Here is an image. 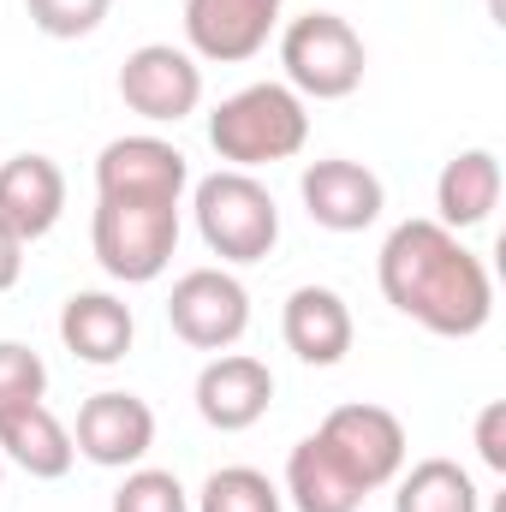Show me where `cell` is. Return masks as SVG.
I'll return each mask as SVG.
<instances>
[{
  "label": "cell",
  "mask_w": 506,
  "mask_h": 512,
  "mask_svg": "<svg viewBox=\"0 0 506 512\" xmlns=\"http://www.w3.org/2000/svg\"><path fill=\"white\" fill-rule=\"evenodd\" d=\"M381 298L441 340H471L495 316L489 262L441 221H399L376 256Z\"/></svg>",
  "instance_id": "cell-1"
},
{
  "label": "cell",
  "mask_w": 506,
  "mask_h": 512,
  "mask_svg": "<svg viewBox=\"0 0 506 512\" xmlns=\"http://www.w3.org/2000/svg\"><path fill=\"white\" fill-rule=\"evenodd\" d=\"M209 143L227 167L256 173L274 161H292L310 143V108L292 84H245L209 114Z\"/></svg>",
  "instance_id": "cell-2"
},
{
  "label": "cell",
  "mask_w": 506,
  "mask_h": 512,
  "mask_svg": "<svg viewBox=\"0 0 506 512\" xmlns=\"http://www.w3.org/2000/svg\"><path fill=\"white\" fill-rule=\"evenodd\" d=\"M90 245L114 280L149 286L167 274V262L179 251V203L173 197H96Z\"/></svg>",
  "instance_id": "cell-3"
},
{
  "label": "cell",
  "mask_w": 506,
  "mask_h": 512,
  "mask_svg": "<svg viewBox=\"0 0 506 512\" xmlns=\"http://www.w3.org/2000/svg\"><path fill=\"white\" fill-rule=\"evenodd\" d=\"M191 215H197V233L203 245L221 256V262H262V256L280 245V209H274V191L239 173V167H221L209 179H197L191 191Z\"/></svg>",
  "instance_id": "cell-4"
},
{
  "label": "cell",
  "mask_w": 506,
  "mask_h": 512,
  "mask_svg": "<svg viewBox=\"0 0 506 512\" xmlns=\"http://www.w3.org/2000/svg\"><path fill=\"white\" fill-rule=\"evenodd\" d=\"M280 66H286V84L304 102H340V96H352L364 84L370 48L352 30V18H340V12H304V18H292L280 30Z\"/></svg>",
  "instance_id": "cell-5"
},
{
  "label": "cell",
  "mask_w": 506,
  "mask_h": 512,
  "mask_svg": "<svg viewBox=\"0 0 506 512\" xmlns=\"http://www.w3.org/2000/svg\"><path fill=\"white\" fill-rule=\"evenodd\" d=\"M316 441L352 471V483L364 489V495H376L387 489L399 471H405V453H411V441H405V423L387 411V405H370V399H352V405H334L328 417H322V429H316Z\"/></svg>",
  "instance_id": "cell-6"
},
{
  "label": "cell",
  "mask_w": 506,
  "mask_h": 512,
  "mask_svg": "<svg viewBox=\"0 0 506 512\" xmlns=\"http://www.w3.org/2000/svg\"><path fill=\"white\" fill-rule=\"evenodd\" d=\"M167 322L197 352H233L251 328V292L227 268H191L167 292Z\"/></svg>",
  "instance_id": "cell-7"
},
{
  "label": "cell",
  "mask_w": 506,
  "mask_h": 512,
  "mask_svg": "<svg viewBox=\"0 0 506 512\" xmlns=\"http://www.w3.org/2000/svg\"><path fill=\"white\" fill-rule=\"evenodd\" d=\"M120 102H126L137 120L149 126H179L197 114L203 102V66L191 48H173V42H143L131 48L126 66H120Z\"/></svg>",
  "instance_id": "cell-8"
},
{
  "label": "cell",
  "mask_w": 506,
  "mask_h": 512,
  "mask_svg": "<svg viewBox=\"0 0 506 512\" xmlns=\"http://www.w3.org/2000/svg\"><path fill=\"white\" fill-rule=\"evenodd\" d=\"M72 447H78L90 465H102V471H131V465H143L149 447H155V411H149V399L120 393V387L90 393V399L78 405Z\"/></svg>",
  "instance_id": "cell-9"
},
{
  "label": "cell",
  "mask_w": 506,
  "mask_h": 512,
  "mask_svg": "<svg viewBox=\"0 0 506 512\" xmlns=\"http://www.w3.org/2000/svg\"><path fill=\"white\" fill-rule=\"evenodd\" d=\"M280 6L286 0H185V42L197 60L245 66L280 30Z\"/></svg>",
  "instance_id": "cell-10"
},
{
  "label": "cell",
  "mask_w": 506,
  "mask_h": 512,
  "mask_svg": "<svg viewBox=\"0 0 506 512\" xmlns=\"http://www.w3.org/2000/svg\"><path fill=\"white\" fill-rule=\"evenodd\" d=\"M298 197H304V215L322 233H364V227H376L381 209H387V185L364 161H346V155L310 161L304 179H298Z\"/></svg>",
  "instance_id": "cell-11"
},
{
  "label": "cell",
  "mask_w": 506,
  "mask_h": 512,
  "mask_svg": "<svg viewBox=\"0 0 506 512\" xmlns=\"http://www.w3.org/2000/svg\"><path fill=\"white\" fill-rule=\"evenodd\" d=\"M191 185V161L179 143L155 137V131H131L114 137L96 155V197H185Z\"/></svg>",
  "instance_id": "cell-12"
},
{
  "label": "cell",
  "mask_w": 506,
  "mask_h": 512,
  "mask_svg": "<svg viewBox=\"0 0 506 512\" xmlns=\"http://www.w3.org/2000/svg\"><path fill=\"white\" fill-rule=\"evenodd\" d=\"M274 405V370L251 352H215L197 376V417L221 435H245Z\"/></svg>",
  "instance_id": "cell-13"
},
{
  "label": "cell",
  "mask_w": 506,
  "mask_h": 512,
  "mask_svg": "<svg viewBox=\"0 0 506 512\" xmlns=\"http://www.w3.org/2000/svg\"><path fill=\"white\" fill-rule=\"evenodd\" d=\"M66 215V173L48 155H12L0 161V227H12L24 245L48 239Z\"/></svg>",
  "instance_id": "cell-14"
},
{
  "label": "cell",
  "mask_w": 506,
  "mask_h": 512,
  "mask_svg": "<svg viewBox=\"0 0 506 512\" xmlns=\"http://www.w3.org/2000/svg\"><path fill=\"white\" fill-rule=\"evenodd\" d=\"M280 334H286V352L310 370H334L346 352H352V310L334 286H298L280 310Z\"/></svg>",
  "instance_id": "cell-15"
},
{
  "label": "cell",
  "mask_w": 506,
  "mask_h": 512,
  "mask_svg": "<svg viewBox=\"0 0 506 512\" xmlns=\"http://www.w3.org/2000/svg\"><path fill=\"white\" fill-rule=\"evenodd\" d=\"M60 340H66V352H72L78 364L108 370V364H120L131 352L137 316H131L126 298H114V292H72V298L60 304Z\"/></svg>",
  "instance_id": "cell-16"
},
{
  "label": "cell",
  "mask_w": 506,
  "mask_h": 512,
  "mask_svg": "<svg viewBox=\"0 0 506 512\" xmlns=\"http://www.w3.org/2000/svg\"><path fill=\"white\" fill-rule=\"evenodd\" d=\"M0 459H12L36 483H60L72 471L78 447H72V429L42 399H30V405H6L0 411Z\"/></svg>",
  "instance_id": "cell-17"
},
{
  "label": "cell",
  "mask_w": 506,
  "mask_h": 512,
  "mask_svg": "<svg viewBox=\"0 0 506 512\" xmlns=\"http://www.w3.org/2000/svg\"><path fill=\"white\" fill-rule=\"evenodd\" d=\"M501 209V155L495 149H459L435 179V221L447 233H471Z\"/></svg>",
  "instance_id": "cell-18"
},
{
  "label": "cell",
  "mask_w": 506,
  "mask_h": 512,
  "mask_svg": "<svg viewBox=\"0 0 506 512\" xmlns=\"http://www.w3.org/2000/svg\"><path fill=\"white\" fill-rule=\"evenodd\" d=\"M286 501L298 512H358L370 495L352 483V471H346L316 435H304V441L286 453Z\"/></svg>",
  "instance_id": "cell-19"
},
{
  "label": "cell",
  "mask_w": 506,
  "mask_h": 512,
  "mask_svg": "<svg viewBox=\"0 0 506 512\" xmlns=\"http://www.w3.org/2000/svg\"><path fill=\"white\" fill-rule=\"evenodd\" d=\"M393 512H483V495L459 459H417L393 477Z\"/></svg>",
  "instance_id": "cell-20"
},
{
  "label": "cell",
  "mask_w": 506,
  "mask_h": 512,
  "mask_svg": "<svg viewBox=\"0 0 506 512\" xmlns=\"http://www.w3.org/2000/svg\"><path fill=\"white\" fill-rule=\"evenodd\" d=\"M197 512H286V495L256 465H221V471H209Z\"/></svg>",
  "instance_id": "cell-21"
},
{
  "label": "cell",
  "mask_w": 506,
  "mask_h": 512,
  "mask_svg": "<svg viewBox=\"0 0 506 512\" xmlns=\"http://www.w3.org/2000/svg\"><path fill=\"white\" fill-rule=\"evenodd\" d=\"M114 512H191V495L173 471L155 465H131L126 483L114 489Z\"/></svg>",
  "instance_id": "cell-22"
},
{
  "label": "cell",
  "mask_w": 506,
  "mask_h": 512,
  "mask_svg": "<svg viewBox=\"0 0 506 512\" xmlns=\"http://www.w3.org/2000/svg\"><path fill=\"white\" fill-rule=\"evenodd\" d=\"M30 24L54 42H78V36H96L102 18L114 12V0H24Z\"/></svg>",
  "instance_id": "cell-23"
},
{
  "label": "cell",
  "mask_w": 506,
  "mask_h": 512,
  "mask_svg": "<svg viewBox=\"0 0 506 512\" xmlns=\"http://www.w3.org/2000/svg\"><path fill=\"white\" fill-rule=\"evenodd\" d=\"M42 393H48V364L24 340H0V411L6 405H30Z\"/></svg>",
  "instance_id": "cell-24"
},
{
  "label": "cell",
  "mask_w": 506,
  "mask_h": 512,
  "mask_svg": "<svg viewBox=\"0 0 506 512\" xmlns=\"http://www.w3.org/2000/svg\"><path fill=\"white\" fill-rule=\"evenodd\" d=\"M477 459L506 477V399H489L477 411Z\"/></svg>",
  "instance_id": "cell-25"
},
{
  "label": "cell",
  "mask_w": 506,
  "mask_h": 512,
  "mask_svg": "<svg viewBox=\"0 0 506 512\" xmlns=\"http://www.w3.org/2000/svg\"><path fill=\"white\" fill-rule=\"evenodd\" d=\"M18 274H24V239L12 227H0V292H12Z\"/></svg>",
  "instance_id": "cell-26"
},
{
  "label": "cell",
  "mask_w": 506,
  "mask_h": 512,
  "mask_svg": "<svg viewBox=\"0 0 506 512\" xmlns=\"http://www.w3.org/2000/svg\"><path fill=\"white\" fill-rule=\"evenodd\" d=\"M0 483H6V459H0Z\"/></svg>",
  "instance_id": "cell-27"
}]
</instances>
